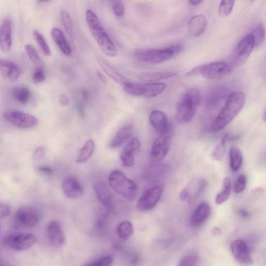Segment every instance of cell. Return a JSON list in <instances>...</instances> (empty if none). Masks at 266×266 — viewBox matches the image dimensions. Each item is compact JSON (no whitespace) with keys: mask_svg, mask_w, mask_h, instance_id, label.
<instances>
[{"mask_svg":"<svg viewBox=\"0 0 266 266\" xmlns=\"http://www.w3.org/2000/svg\"><path fill=\"white\" fill-rule=\"evenodd\" d=\"M86 18L91 34L99 48L107 56L115 57L118 55L117 48L107 34L97 15L92 10H88Z\"/></svg>","mask_w":266,"mask_h":266,"instance_id":"1","label":"cell"},{"mask_svg":"<svg viewBox=\"0 0 266 266\" xmlns=\"http://www.w3.org/2000/svg\"><path fill=\"white\" fill-rule=\"evenodd\" d=\"M245 101V96L243 93L235 92L230 94L224 108L213 122V130H222L234 120L243 108Z\"/></svg>","mask_w":266,"mask_h":266,"instance_id":"2","label":"cell"},{"mask_svg":"<svg viewBox=\"0 0 266 266\" xmlns=\"http://www.w3.org/2000/svg\"><path fill=\"white\" fill-rule=\"evenodd\" d=\"M182 49V45L179 44L164 48L138 49L135 52L134 57L142 62L159 63L170 59Z\"/></svg>","mask_w":266,"mask_h":266,"instance_id":"3","label":"cell"},{"mask_svg":"<svg viewBox=\"0 0 266 266\" xmlns=\"http://www.w3.org/2000/svg\"><path fill=\"white\" fill-rule=\"evenodd\" d=\"M201 99V93L194 89L188 91L182 96L176 110V119L178 123H186L190 121Z\"/></svg>","mask_w":266,"mask_h":266,"instance_id":"4","label":"cell"},{"mask_svg":"<svg viewBox=\"0 0 266 266\" xmlns=\"http://www.w3.org/2000/svg\"><path fill=\"white\" fill-rule=\"evenodd\" d=\"M109 185L114 191L130 201H134L138 192L136 183L128 178L121 171L111 172L109 178Z\"/></svg>","mask_w":266,"mask_h":266,"instance_id":"5","label":"cell"},{"mask_svg":"<svg viewBox=\"0 0 266 266\" xmlns=\"http://www.w3.org/2000/svg\"><path fill=\"white\" fill-rule=\"evenodd\" d=\"M231 66L224 61H216L196 66L187 74V76H201L208 79H217L229 74Z\"/></svg>","mask_w":266,"mask_h":266,"instance_id":"6","label":"cell"},{"mask_svg":"<svg viewBox=\"0 0 266 266\" xmlns=\"http://www.w3.org/2000/svg\"><path fill=\"white\" fill-rule=\"evenodd\" d=\"M122 86L124 91L128 94L145 97H154L158 96L166 89V85L163 83L138 84V83L128 82Z\"/></svg>","mask_w":266,"mask_h":266,"instance_id":"7","label":"cell"},{"mask_svg":"<svg viewBox=\"0 0 266 266\" xmlns=\"http://www.w3.org/2000/svg\"><path fill=\"white\" fill-rule=\"evenodd\" d=\"M255 42L251 33L244 36L235 49L231 62L232 69H237L243 65L252 53Z\"/></svg>","mask_w":266,"mask_h":266,"instance_id":"8","label":"cell"},{"mask_svg":"<svg viewBox=\"0 0 266 266\" xmlns=\"http://www.w3.org/2000/svg\"><path fill=\"white\" fill-rule=\"evenodd\" d=\"M3 117L14 125L22 128H32L38 124V120L35 116L16 110H6L3 113Z\"/></svg>","mask_w":266,"mask_h":266,"instance_id":"9","label":"cell"},{"mask_svg":"<svg viewBox=\"0 0 266 266\" xmlns=\"http://www.w3.org/2000/svg\"><path fill=\"white\" fill-rule=\"evenodd\" d=\"M37 241L36 237L32 234L15 233L5 237L4 242L8 247L15 251H22L34 245Z\"/></svg>","mask_w":266,"mask_h":266,"instance_id":"10","label":"cell"},{"mask_svg":"<svg viewBox=\"0 0 266 266\" xmlns=\"http://www.w3.org/2000/svg\"><path fill=\"white\" fill-rule=\"evenodd\" d=\"M172 130L160 135L154 142L151 150V157L157 162L162 161L168 155L172 141Z\"/></svg>","mask_w":266,"mask_h":266,"instance_id":"11","label":"cell"},{"mask_svg":"<svg viewBox=\"0 0 266 266\" xmlns=\"http://www.w3.org/2000/svg\"><path fill=\"white\" fill-rule=\"evenodd\" d=\"M163 189V186L160 185L148 189L139 199L138 208L143 211L153 209L160 201Z\"/></svg>","mask_w":266,"mask_h":266,"instance_id":"12","label":"cell"},{"mask_svg":"<svg viewBox=\"0 0 266 266\" xmlns=\"http://www.w3.org/2000/svg\"><path fill=\"white\" fill-rule=\"evenodd\" d=\"M230 248L233 256L240 264L249 265L253 263L249 246L245 241L241 239L233 241Z\"/></svg>","mask_w":266,"mask_h":266,"instance_id":"13","label":"cell"},{"mask_svg":"<svg viewBox=\"0 0 266 266\" xmlns=\"http://www.w3.org/2000/svg\"><path fill=\"white\" fill-rule=\"evenodd\" d=\"M149 121L160 135L172 130L168 116L160 110L153 111L149 115Z\"/></svg>","mask_w":266,"mask_h":266,"instance_id":"14","label":"cell"},{"mask_svg":"<svg viewBox=\"0 0 266 266\" xmlns=\"http://www.w3.org/2000/svg\"><path fill=\"white\" fill-rule=\"evenodd\" d=\"M141 147V142L137 138H133L126 145L121 155V160L125 167H131L135 164V155L139 153Z\"/></svg>","mask_w":266,"mask_h":266,"instance_id":"15","label":"cell"},{"mask_svg":"<svg viewBox=\"0 0 266 266\" xmlns=\"http://www.w3.org/2000/svg\"><path fill=\"white\" fill-rule=\"evenodd\" d=\"M16 217L21 224L27 228L35 227L39 222L37 212L30 207L20 208L16 213Z\"/></svg>","mask_w":266,"mask_h":266,"instance_id":"16","label":"cell"},{"mask_svg":"<svg viewBox=\"0 0 266 266\" xmlns=\"http://www.w3.org/2000/svg\"><path fill=\"white\" fill-rule=\"evenodd\" d=\"M62 187L65 196L70 198H78L84 192L81 183L74 177L66 178L63 182Z\"/></svg>","mask_w":266,"mask_h":266,"instance_id":"17","label":"cell"},{"mask_svg":"<svg viewBox=\"0 0 266 266\" xmlns=\"http://www.w3.org/2000/svg\"><path fill=\"white\" fill-rule=\"evenodd\" d=\"M12 46V25L5 19L0 25V48L5 53H8Z\"/></svg>","mask_w":266,"mask_h":266,"instance_id":"18","label":"cell"},{"mask_svg":"<svg viewBox=\"0 0 266 266\" xmlns=\"http://www.w3.org/2000/svg\"><path fill=\"white\" fill-rule=\"evenodd\" d=\"M211 213V207L208 204H199L191 215L190 225L194 227L201 226L208 219Z\"/></svg>","mask_w":266,"mask_h":266,"instance_id":"19","label":"cell"},{"mask_svg":"<svg viewBox=\"0 0 266 266\" xmlns=\"http://www.w3.org/2000/svg\"><path fill=\"white\" fill-rule=\"evenodd\" d=\"M47 236L49 242L55 247L61 246L64 242V235L59 224L56 221L49 223L47 227Z\"/></svg>","mask_w":266,"mask_h":266,"instance_id":"20","label":"cell"},{"mask_svg":"<svg viewBox=\"0 0 266 266\" xmlns=\"http://www.w3.org/2000/svg\"><path fill=\"white\" fill-rule=\"evenodd\" d=\"M207 27V20L203 15H197L192 18L188 24L190 34L193 37L201 36Z\"/></svg>","mask_w":266,"mask_h":266,"instance_id":"21","label":"cell"},{"mask_svg":"<svg viewBox=\"0 0 266 266\" xmlns=\"http://www.w3.org/2000/svg\"><path fill=\"white\" fill-rule=\"evenodd\" d=\"M0 73L12 81L18 80L21 76L19 66L8 60H0Z\"/></svg>","mask_w":266,"mask_h":266,"instance_id":"22","label":"cell"},{"mask_svg":"<svg viewBox=\"0 0 266 266\" xmlns=\"http://www.w3.org/2000/svg\"><path fill=\"white\" fill-rule=\"evenodd\" d=\"M97 60L104 72L116 83L123 85L124 83L129 82L103 57L98 56H97Z\"/></svg>","mask_w":266,"mask_h":266,"instance_id":"23","label":"cell"},{"mask_svg":"<svg viewBox=\"0 0 266 266\" xmlns=\"http://www.w3.org/2000/svg\"><path fill=\"white\" fill-rule=\"evenodd\" d=\"M94 190L98 201L105 208L109 209L112 205V196L109 187L105 183L99 182L95 185Z\"/></svg>","mask_w":266,"mask_h":266,"instance_id":"24","label":"cell"},{"mask_svg":"<svg viewBox=\"0 0 266 266\" xmlns=\"http://www.w3.org/2000/svg\"><path fill=\"white\" fill-rule=\"evenodd\" d=\"M51 36L55 43L64 55L70 56L72 54V49L61 30L54 28L51 31Z\"/></svg>","mask_w":266,"mask_h":266,"instance_id":"25","label":"cell"},{"mask_svg":"<svg viewBox=\"0 0 266 266\" xmlns=\"http://www.w3.org/2000/svg\"><path fill=\"white\" fill-rule=\"evenodd\" d=\"M133 130L134 129L131 124L126 125L121 128L112 140L110 147L113 149L120 147L131 137Z\"/></svg>","mask_w":266,"mask_h":266,"instance_id":"26","label":"cell"},{"mask_svg":"<svg viewBox=\"0 0 266 266\" xmlns=\"http://www.w3.org/2000/svg\"><path fill=\"white\" fill-rule=\"evenodd\" d=\"M95 143L93 140L88 141L80 149L76 162L83 163L87 162L92 156L95 150Z\"/></svg>","mask_w":266,"mask_h":266,"instance_id":"27","label":"cell"},{"mask_svg":"<svg viewBox=\"0 0 266 266\" xmlns=\"http://www.w3.org/2000/svg\"><path fill=\"white\" fill-rule=\"evenodd\" d=\"M177 74L176 72H160L144 73L139 76V78L143 81H154L173 77Z\"/></svg>","mask_w":266,"mask_h":266,"instance_id":"28","label":"cell"},{"mask_svg":"<svg viewBox=\"0 0 266 266\" xmlns=\"http://www.w3.org/2000/svg\"><path fill=\"white\" fill-rule=\"evenodd\" d=\"M230 167L232 171H237L241 167L243 156L240 150L237 147H232L229 152Z\"/></svg>","mask_w":266,"mask_h":266,"instance_id":"29","label":"cell"},{"mask_svg":"<svg viewBox=\"0 0 266 266\" xmlns=\"http://www.w3.org/2000/svg\"><path fill=\"white\" fill-rule=\"evenodd\" d=\"M231 180L229 178L225 177L223 181L222 190L215 198V203L221 205L227 201L231 192Z\"/></svg>","mask_w":266,"mask_h":266,"instance_id":"30","label":"cell"},{"mask_svg":"<svg viewBox=\"0 0 266 266\" xmlns=\"http://www.w3.org/2000/svg\"><path fill=\"white\" fill-rule=\"evenodd\" d=\"M12 95L15 101L21 104H25L30 97L29 89L25 87H16L13 90Z\"/></svg>","mask_w":266,"mask_h":266,"instance_id":"31","label":"cell"},{"mask_svg":"<svg viewBox=\"0 0 266 266\" xmlns=\"http://www.w3.org/2000/svg\"><path fill=\"white\" fill-rule=\"evenodd\" d=\"M229 138V134H226L221 143L216 146L210 154V157L215 161L221 160L225 153L226 143Z\"/></svg>","mask_w":266,"mask_h":266,"instance_id":"32","label":"cell"},{"mask_svg":"<svg viewBox=\"0 0 266 266\" xmlns=\"http://www.w3.org/2000/svg\"><path fill=\"white\" fill-rule=\"evenodd\" d=\"M118 236L123 240L128 239L134 232V227L128 221H124L119 224L117 228Z\"/></svg>","mask_w":266,"mask_h":266,"instance_id":"33","label":"cell"},{"mask_svg":"<svg viewBox=\"0 0 266 266\" xmlns=\"http://www.w3.org/2000/svg\"><path fill=\"white\" fill-rule=\"evenodd\" d=\"M33 36L38 44L39 47L42 50L43 53L47 56L51 55V51L50 49L44 36L37 30L33 32Z\"/></svg>","mask_w":266,"mask_h":266,"instance_id":"34","label":"cell"},{"mask_svg":"<svg viewBox=\"0 0 266 266\" xmlns=\"http://www.w3.org/2000/svg\"><path fill=\"white\" fill-rule=\"evenodd\" d=\"M251 33L254 40L255 47L260 45L265 38V29L263 24L257 25Z\"/></svg>","mask_w":266,"mask_h":266,"instance_id":"35","label":"cell"},{"mask_svg":"<svg viewBox=\"0 0 266 266\" xmlns=\"http://www.w3.org/2000/svg\"><path fill=\"white\" fill-rule=\"evenodd\" d=\"M61 19L62 24L66 32L71 38L73 35V25L71 16L68 12L62 10L61 12Z\"/></svg>","mask_w":266,"mask_h":266,"instance_id":"36","label":"cell"},{"mask_svg":"<svg viewBox=\"0 0 266 266\" xmlns=\"http://www.w3.org/2000/svg\"><path fill=\"white\" fill-rule=\"evenodd\" d=\"M25 49L31 61L38 66H41L42 63V60L35 47L30 44H27L25 46Z\"/></svg>","mask_w":266,"mask_h":266,"instance_id":"37","label":"cell"},{"mask_svg":"<svg viewBox=\"0 0 266 266\" xmlns=\"http://www.w3.org/2000/svg\"><path fill=\"white\" fill-rule=\"evenodd\" d=\"M235 1H222L219 8V14L221 17L229 15L232 12L235 6Z\"/></svg>","mask_w":266,"mask_h":266,"instance_id":"38","label":"cell"},{"mask_svg":"<svg viewBox=\"0 0 266 266\" xmlns=\"http://www.w3.org/2000/svg\"><path fill=\"white\" fill-rule=\"evenodd\" d=\"M198 259L196 255H188L181 259L177 266H196Z\"/></svg>","mask_w":266,"mask_h":266,"instance_id":"39","label":"cell"},{"mask_svg":"<svg viewBox=\"0 0 266 266\" xmlns=\"http://www.w3.org/2000/svg\"><path fill=\"white\" fill-rule=\"evenodd\" d=\"M32 80L35 84H39V83H41L45 81V72L42 66H39L33 72Z\"/></svg>","mask_w":266,"mask_h":266,"instance_id":"40","label":"cell"},{"mask_svg":"<svg viewBox=\"0 0 266 266\" xmlns=\"http://www.w3.org/2000/svg\"><path fill=\"white\" fill-rule=\"evenodd\" d=\"M246 184V177L245 175L241 174L238 177L235 185L234 191L237 194L242 193L245 188Z\"/></svg>","mask_w":266,"mask_h":266,"instance_id":"41","label":"cell"},{"mask_svg":"<svg viewBox=\"0 0 266 266\" xmlns=\"http://www.w3.org/2000/svg\"><path fill=\"white\" fill-rule=\"evenodd\" d=\"M113 261L111 256H105L99 258L94 262L89 263L85 266H110Z\"/></svg>","mask_w":266,"mask_h":266,"instance_id":"42","label":"cell"},{"mask_svg":"<svg viewBox=\"0 0 266 266\" xmlns=\"http://www.w3.org/2000/svg\"><path fill=\"white\" fill-rule=\"evenodd\" d=\"M112 11L116 16L121 17L124 12V8L121 2H115L112 5Z\"/></svg>","mask_w":266,"mask_h":266,"instance_id":"43","label":"cell"},{"mask_svg":"<svg viewBox=\"0 0 266 266\" xmlns=\"http://www.w3.org/2000/svg\"><path fill=\"white\" fill-rule=\"evenodd\" d=\"M45 154V149L43 147H39L33 152L31 156L33 161H38L42 159Z\"/></svg>","mask_w":266,"mask_h":266,"instance_id":"44","label":"cell"},{"mask_svg":"<svg viewBox=\"0 0 266 266\" xmlns=\"http://www.w3.org/2000/svg\"><path fill=\"white\" fill-rule=\"evenodd\" d=\"M181 201L186 203H190L191 201V196L189 191L186 189H183L180 194Z\"/></svg>","mask_w":266,"mask_h":266,"instance_id":"45","label":"cell"},{"mask_svg":"<svg viewBox=\"0 0 266 266\" xmlns=\"http://www.w3.org/2000/svg\"><path fill=\"white\" fill-rule=\"evenodd\" d=\"M11 212V208L6 205L0 204V220L7 217Z\"/></svg>","mask_w":266,"mask_h":266,"instance_id":"46","label":"cell"},{"mask_svg":"<svg viewBox=\"0 0 266 266\" xmlns=\"http://www.w3.org/2000/svg\"><path fill=\"white\" fill-rule=\"evenodd\" d=\"M39 171L46 175H52L53 174V171L51 168L48 167V166H42V167L39 168Z\"/></svg>","mask_w":266,"mask_h":266,"instance_id":"47","label":"cell"},{"mask_svg":"<svg viewBox=\"0 0 266 266\" xmlns=\"http://www.w3.org/2000/svg\"><path fill=\"white\" fill-rule=\"evenodd\" d=\"M59 103L62 106H66L69 104L70 101L68 97L61 95L59 97Z\"/></svg>","mask_w":266,"mask_h":266,"instance_id":"48","label":"cell"},{"mask_svg":"<svg viewBox=\"0 0 266 266\" xmlns=\"http://www.w3.org/2000/svg\"><path fill=\"white\" fill-rule=\"evenodd\" d=\"M212 232L215 237H220L222 234V230L219 227H214L212 230Z\"/></svg>","mask_w":266,"mask_h":266,"instance_id":"49","label":"cell"},{"mask_svg":"<svg viewBox=\"0 0 266 266\" xmlns=\"http://www.w3.org/2000/svg\"><path fill=\"white\" fill-rule=\"evenodd\" d=\"M203 2L201 0H190L189 4L191 6H196L202 4Z\"/></svg>","mask_w":266,"mask_h":266,"instance_id":"50","label":"cell"},{"mask_svg":"<svg viewBox=\"0 0 266 266\" xmlns=\"http://www.w3.org/2000/svg\"><path fill=\"white\" fill-rule=\"evenodd\" d=\"M239 214L241 216H242V217H243V218H247V216H248V212L246 211L243 210V209H240L239 211Z\"/></svg>","mask_w":266,"mask_h":266,"instance_id":"51","label":"cell"},{"mask_svg":"<svg viewBox=\"0 0 266 266\" xmlns=\"http://www.w3.org/2000/svg\"><path fill=\"white\" fill-rule=\"evenodd\" d=\"M0 266H13V265L10 264H8V263H0Z\"/></svg>","mask_w":266,"mask_h":266,"instance_id":"52","label":"cell"},{"mask_svg":"<svg viewBox=\"0 0 266 266\" xmlns=\"http://www.w3.org/2000/svg\"><path fill=\"white\" fill-rule=\"evenodd\" d=\"M262 119H263V121L265 122V110H264V111L263 112V113Z\"/></svg>","mask_w":266,"mask_h":266,"instance_id":"53","label":"cell"},{"mask_svg":"<svg viewBox=\"0 0 266 266\" xmlns=\"http://www.w3.org/2000/svg\"><path fill=\"white\" fill-rule=\"evenodd\" d=\"M0 233H1V226H0Z\"/></svg>","mask_w":266,"mask_h":266,"instance_id":"54","label":"cell"}]
</instances>
